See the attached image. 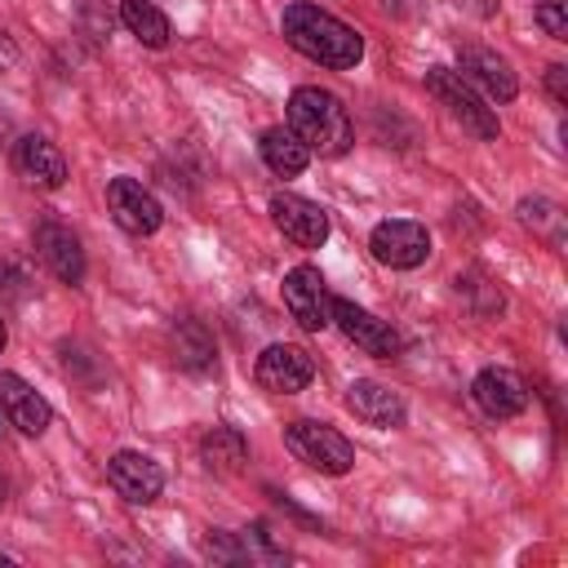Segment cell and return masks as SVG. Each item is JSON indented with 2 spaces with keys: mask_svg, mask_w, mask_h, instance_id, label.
I'll return each mask as SVG.
<instances>
[{
  "mask_svg": "<svg viewBox=\"0 0 568 568\" xmlns=\"http://www.w3.org/2000/svg\"><path fill=\"white\" fill-rule=\"evenodd\" d=\"M280 31H284L288 49H297L302 58H311V62H320L328 71H351L364 58V36L351 22H342L337 13H328V9H320L311 0L284 4Z\"/></svg>",
  "mask_w": 568,
  "mask_h": 568,
  "instance_id": "cell-1",
  "label": "cell"
},
{
  "mask_svg": "<svg viewBox=\"0 0 568 568\" xmlns=\"http://www.w3.org/2000/svg\"><path fill=\"white\" fill-rule=\"evenodd\" d=\"M284 129L320 160H337L355 146V120L346 102L320 84H297L284 102Z\"/></svg>",
  "mask_w": 568,
  "mask_h": 568,
  "instance_id": "cell-2",
  "label": "cell"
},
{
  "mask_svg": "<svg viewBox=\"0 0 568 568\" xmlns=\"http://www.w3.org/2000/svg\"><path fill=\"white\" fill-rule=\"evenodd\" d=\"M426 93L479 142H497L501 138V120L497 111L484 102V93L475 84H466L453 67H426Z\"/></svg>",
  "mask_w": 568,
  "mask_h": 568,
  "instance_id": "cell-3",
  "label": "cell"
},
{
  "mask_svg": "<svg viewBox=\"0 0 568 568\" xmlns=\"http://www.w3.org/2000/svg\"><path fill=\"white\" fill-rule=\"evenodd\" d=\"M284 448L320 475H346L355 466V444L328 422H311V417L288 422L284 426Z\"/></svg>",
  "mask_w": 568,
  "mask_h": 568,
  "instance_id": "cell-4",
  "label": "cell"
},
{
  "mask_svg": "<svg viewBox=\"0 0 568 568\" xmlns=\"http://www.w3.org/2000/svg\"><path fill=\"white\" fill-rule=\"evenodd\" d=\"M280 297H284V311L297 320V328L320 333L333 324V293H328V280L320 275V266H311V262L288 266L280 280Z\"/></svg>",
  "mask_w": 568,
  "mask_h": 568,
  "instance_id": "cell-5",
  "label": "cell"
},
{
  "mask_svg": "<svg viewBox=\"0 0 568 568\" xmlns=\"http://www.w3.org/2000/svg\"><path fill=\"white\" fill-rule=\"evenodd\" d=\"M333 324L342 328L346 342H355L364 355H377V359H399L404 346H408L404 333L390 320H377L373 311H364L351 297H333Z\"/></svg>",
  "mask_w": 568,
  "mask_h": 568,
  "instance_id": "cell-6",
  "label": "cell"
},
{
  "mask_svg": "<svg viewBox=\"0 0 568 568\" xmlns=\"http://www.w3.org/2000/svg\"><path fill=\"white\" fill-rule=\"evenodd\" d=\"M368 253L390 271H413L430 257V231L413 217H386L368 235Z\"/></svg>",
  "mask_w": 568,
  "mask_h": 568,
  "instance_id": "cell-7",
  "label": "cell"
},
{
  "mask_svg": "<svg viewBox=\"0 0 568 568\" xmlns=\"http://www.w3.org/2000/svg\"><path fill=\"white\" fill-rule=\"evenodd\" d=\"M311 377H315V359H311V351H302L293 342H271L253 359V382L271 395H297L311 386Z\"/></svg>",
  "mask_w": 568,
  "mask_h": 568,
  "instance_id": "cell-8",
  "label": "cell"
},
{
  "mask_svg": "<svg viewBox=\"0 0 568 568\" xmlns=\"http://www.w3.org/2000/svg\"><path fill=\"white\" fill-rule=\"evenodd\" d=\"M271 222H275V231H280L288 244H297V248H320V244L328 240V231H333L328 209L315 204V200H306V195H293V191L271 195Z\"/></svg>",
  "mask_w": 568,
  "mask_h": 568,
  "instance_id": "cell-9",
  "label": "cell"
},
{
  "mask_svg": "<svg viewBox=\"0 0 568 568\" xmlns=\"http://www.w3.org/2000/svg\"><path fill=\"white\" fill-rule=\"evenodd\" d=\"M106 484L129 501V506H151L164 493V466L138 448H120L106 462Z\"/></svg>",
  "mask_w": 568,
  "mask_h": 568,
  "instance_id": "cell-10",
  "label": "cell"
},
{
  "mask_svg": "<svg viewBox=\"0 0 568 568\" xmlns=\"http://www.w3.org/2000/svg\"><path fill=\"white\" fill-rule=\"evenodd\" d=\"M106 209H111L115 226L129 231V235H155L160 222H164L160 200L138 178H111L106 182Z\"/></svg>",
  "mask_w": 568,
  "mask_h": 568,
  "instance_id": "cell-11",
  "label": "cell"
},
{
  "mask_svg": "<svg viewBox=\"0 0 568 568\" xmlns=\"http://www.w3.org/2000/svg\"><path fill=\"white\" fill-rule=\"evenodd\" d=\"M31 244H36V257L49 266L53 280H62V284H71V288L84 280V248H80V235H75L67 222H58V217L36 222Z\"/></svg>",
  "mask_w": 568,
  "mask_h": 568,
  "instance_id": "cell-12",
  "label": "cell"
},
{
  "mask_svg": "<svg viewBox=\"0 0 568 568\" xmlns=\"http://www.w3.org/2000/svg\"><path fill=\"white\" fill-rule=\"evenodd\" d=\"M470 399L479 404L484 417L493 422H510L528 408V382L515 373V368H479L475 382H470Z\"/></svg>",
  "mask_w": 568,
  "mask_h": 568,
  "instance_id": "cell-13",
  "label": "cell"
},
{
  "mask_svg": "<svg viewBox=\"0 0 568 568\" xmlns=\"http://www.w3.org/2000/svg\"><path fill=\"white\" fill-rule=\"evenodd\" d=\"M457 75L466 80V84H475L484 98H493V102H510L515 93H519V80H515V71H510V62L497 53V49H484V44H466L462 53H457Z\"/></svg>",
  "mask_w": 568,
  "mask_h": 568,
  "instance_id": "cell-14",
  "label": "cell"
},
{
  "mask_svg": "<svg viewBox=\"0 0 568 568\" xmlns=\"http://www.w3.org/2000/svg\"><path fill=\"white\" fill-rule=\"evenodd\" d=\"M13 169H18L31 186H40V191H58V186H67V178H71L67 155H62L44 133H27V138L13 142Z\"/></svg>",
  "mask_w": 568,
  "mask_h": 568,
  "instance_id": "cell-15",
  "label": "cell"
},
{
  "mask_svg": "<svg viewBox=\"0 0 568 568\" xmlns=\"http://www.w3.org/2000/svg\"><path fill=\"white\" fill-rule=\"evenodd\" d=\"M346 408L364 422V426H377V430H395L408 422V404L386 386V382H373V377H355L346 386Z\"/></svg>",
  "mask_w": 568,
  "mask_h": 568,
  "instance_id": "cell-16",
  "label": "cell"
},
{
  "mask_svg": "<svg viewBox=\"0 0 568 568\" xmlns=\"http://www.w3.org/2000/svg\"><path fill=\"white\" fill-rule=\"evenodd\" d=\"M0 413H4L22 435H44L49 422H53L49 399H44L27 377H18V373H9V368H0Z\"/></svg>",
  "mask_w": 568,
  "mask_h": 568,
  "instance_id": "cell-17",
  "label": "cell"
},
{
  "mask_svg": "<svg viewBox=\"0 0 568 568\" xmlns=\"http://www.w3.org/2000/svg\"><path fill=\"white\" fill-rule=\"evenodd\" d=\"M173 359L182 373L191 377H209L217 368V346H213V333L200 324V320H178L173 324Z\"/></svg>",
  "mask_w": 568,
  "mask_h": 568,
  "instance_id": "cell-18",
  "label": "cell"
},
{
  "mask_svg": "<svg viewBox=\"0 0 568 568\" xmlns=\"http://www.w3.org/2000/svg\"><path fill=\"white\" fill-rule=\"evenodd\" d=\"M200 462H204L213 475H240L244 462H248V439L240 435V426L217 422V426H209V430L200 435Z\"/></svg>",
  "mask_w": 568,
  "mask_h": 568,
  "instance_id": "cell-19",
  "label": "cell"
},
{
  "mask_svg": "<svg viewBox=\"0 0 568 568\" xmlns=\"http://www.w3.org/2000/svg\"><path fill=\"white\" fill-rule=\"evenodd\" d=\"M257 155H262V164H266L275 178H297V173H306V164H311V151H306L284 124L262 129V138H257Z\"/></svg>",
  "mask_w": 568,
  "mask_h": 568,
  "instance_id": "cell-20",
  "label": "cell"
},
{
  "mask_svg": "<svg viewBox=\"0 0 568 568\" xmlns=\"http://www.w3.org/2000/svg\"><path fill=\"white\" fill-rule=\"evenodd\" d=\"M120 22L146 49H164L169 36H173V22L155 0H120Z\"/></svg>",
  "mask_w": 568,
  "mask_h": 568,
  "instance_id": "cell-21",
  "label": "cell"
},
{
  "mask_svg": "<svg viewBox=\"0 0 568 568\" xmlns=\"http://www.w3.org/2000/svg\"><path fill=\"white\" fill-rule=\"evenodd\" d=\"M453 288H457V297H462L479 320H497V315L506 311V293H501V284H497L488 271H479V266L457 271Z\"/></svg>",
  "mask_w": 568,
  "mask_h": 568,
  "instance_id": "cell-22",
  "label": "cell"
},
{
  "mask_svg": "<svg viewBox=\"0 0 568 568\" xmlns=\"http://www.w3.org/2000/svg\"><path fill=\"white\" fill-rule=\"evenodd\" d=\"M519 222H524V231H532L537 240H546L550 248H564V235H568V217H564V209L555 204V200H546V195H528V200H519Z\"/></svg>",
  "mask_w": 568,
  "mask_h": 568,
  "instance_id": "cell-23",
  "label": "cell"
},
{
  "mask_svg": "<svg viewBox=\"0 0 568 568\" xmlns=\"http://www.w3.org/2000/svg\"><path fill=\"white\" fill-rule=\"evenodd\" d=\"M240 541H244V559H248V564H284V559H288V550L271 537L266 524H248V528H240Z\"/></svg>",
  "mask_w": 568,
  "mask_h": 568,
  "instance_id": "cell-24",
  "label": "cell"
},
{
  "mask_svg": "<svg viewBox=\"0 0 568 568\" xmlns=\"http://www.w3.org/2000/svg\"><path fill=\"white\" fill-rule=\"evenodd\" d=\"M204 550H209L217 564H248V559H244V541H240V532H226V528H209Z\"/></svg>",
  "mask_w": 568,
  "mask_h": 568,
  "instance_id": "cell-25",
  "label": "cell"
},
{
  "mask_svg": "<svg viewBox=\"0 0 568 568\" xmlns=\"http://www.w3.org/2000/svg\"><path fill=\"white\" fill-rule=\"evenodd\" d=\"M532 18L550 40H568V0H537Z\"/></svg>",
  "mask_w": 568,
  "mask_h": 568,
  "instance_id": "cell-26",
  "label": "cell"
},
{
  "mask_svg": "<svg viewBox=\"0 0 568 568\" xmlns=\"http://www.w3.org/2000/svg\"><path fill=\"white\" fill-rule=\"evenodd\" d=\"M546 93L555 106H568V67L564 62H550L546 67Z\"/></svg>",
  "mask_w": 568,
  "mask_h": 568,
  "instance_id": "cell-27",
  "label": "cell"
},
{
  "mask_svg": "<svg viewBox=\"0 0 568 568\" xmlns=\"http://www.w3.org/2000/svg\"><path fill=\"white\" fill-rule=\"evenodd\" d=\"M457 9H466V13H475V18H493L497 13V0H453Z\"/></svg>",
  "mask_w": 568,
  "mask_h": 568,
  "instance_id": "cell-28",
  "label": "cell"
},
{
  "mask_svg": "<svg viewBox=\"0 0 568 568\" xmlns=\"http://www.w3.org/2000/svg\"><path fill=\"white\" fill-rule=\"evenodd\" d=\"M13 62H18V44H13V40H9V31L0 27V71H9Z\"/></svg>",
  "mask_w": 568,
  "mask_h": 568,
  "instance_id": "cell-29",
  "label": "cell"
},
{
  "mask_svg": "<svg viewBox=\"0 0 568 568\" xmlns=\"http://www.w3.org/2000/svg\"><path fill=\"white\" fill-rule=\"evenodd\" d=\"M382 9L395 13V18H408L413 13V0H382Z\"/></svg>",
  "mask_w": 568,
  "mask_h": 568,
  "instance_id": "cell-30",
  "label": "cell"
},
{
  "mask_svg": "<svg viewBox=\"0 0 568 568\" xmlns=\"http://www.w3.org/2000/svg\"><path fill=\"white\" fill-rule=\"evenodd\" d=\"M4 497H9V484H4V475H0V506H4Z\"/></svg>",
  "mask_w": 568,
  "mask_h": 568,
  "instance_id": "cell-31",
  "label": "cell"
},
{
  "mask_svg": "<svg viewBox=\"0 0 568 568\" xmlns=\"http://www.w3.org/2000/svg\"><path fill=\"white\" fill-rule=\"evenodd\" d=\"M4 342H9V333H4V320H0V351H4Z\"/></svg>",
  "mask_w": 568,
  "mask_h": 568,
  "instance_id": "cell-32",
  "label": "cell"
}]
</instances>
